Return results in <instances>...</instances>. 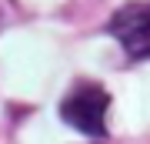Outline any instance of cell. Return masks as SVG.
Masks as SVG:
<instances>
[{"instance_id": "cell-1", "label": "cell", "mask_w": 150, "mask_h": 144, "mask_svg": "<svg viewBox=\"0 0 150 144\" xmlns=\"http://www.w3.org/2000/svg\"><path fill=\"white\" fill-rule=\"evenodd\" d=\"M107 107H110L107 91H100L97 84H77L67 94V101L60 104V114H64V121L70 128H77L80 134L103 138L107 134Z\"/></svg>"}, {"instance_id": "cell-2", "label": "cell", "mask_w": 150, "mask_h": 144, "mask_svg": "<svg viewBox=\"0 0 150 144\" xmlns=\"http://www.w3.org/2000/svg\"><path fill=\"white\" fill-rule=\"evenodd\" d=\"M110 34L120 40V47L137 60L150 57V4H130L113 14Z\"/></svg>"}]
</instances>
